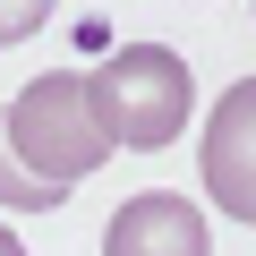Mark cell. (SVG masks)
<instances>
[{
	"mask_svg": "<svg viewBox=\"0 0 256 256\" xmlns=\"http://www.w3.org/2000/svg\"><path fill=\"white\" fill-rule=\"evenodd\" d=\"M196 180H205V205H222L230 222H256V77H239L205 111Z\"/></svg>",
	"mask_w": 256,
	"mask_h": 256,
	"instance_id": "obj_3",
	"label": "cell"
},
{
	"mask_svg": "<svg viewBox=\"0 0 256 256\" xmlns=\"http://www.w3.org/2000/svg\"><path fill=\"white\" fill-rule=\"evenodd\" d=\"M0 256H26V248H18V230H9V222H0Z\"/></svg>",
	"mask_w": 256,
	"mask_h": 256,
	"instance_id": "obj_7",
	"label": "cell"
},
{
	"mask_svg": "<svg viewBox=\"0 0 256 256\" xmlns=\"http://www.w3.org/2000/svg\"><path fill=\"white\" fill-rule=\"evenodd\" d=\"M52 9H60V0H0V43H26Z\"/></svg>",
	"mask_w": 256,
	"mask_h": 256,
	"instance_id": "obj_6",
	"label": "cell"
},
{
	"mask_svg": "<svg viewBox=\"0 0 256 256\" xmlns=\"http://www.w3.org/2000/svg\"><path fill=\"white\" fill-rule=\"evenodd\" d=\"M102 256H205V214L171 188H146V196H128L111 214Z\"/></svg>",
	"mask_w": 256,
	"mask_h": 256,
	"instance_id": "obj_4",
	"label": "cell"
},
{
	"mask_svg": "<svg viewBox=\"0 0 256 256\" xmlns=\"http://www.w3.org/2000/svg\"><path fill=\"white\" fill-rule=\"evenodd\" d=\"M0 205H18V214H52V205H60V188H43V180H26V171H18L9 137H0Z\"/></svg>",
	"mask_w": 256,
	"mask_h": 256,
	"instance_id": "obj_5",
	"label": "cell"
},
{
	"mask_svg": "<svg viewBox=\"0 0 256 256\" xmlns=\"http://www.w3.org/2000/svg\"><path fill=\"white\" fill-rule=\"evenodd\" d=\"M0 137H9V154H18L26 180H43V188H60V196H68L86 171L111 162V137H102V120H94V102H86V77H68V68L34 77L9 111H0Z\"/></svg>",
	"mask_w": 256,
	"mask_h": 256,
	"instance_id": "obj_1",
	"label": "cell"
},
{
	"mask_svg": "<svg viewBox=\"0 0 256 256\" xmlns=\"http://www.w3.org/2000/svg\"><path fill=\"white\" fill-rule=\"evenodd\" d=\"M86 102H94V120H102L111 154H120V146L154 154V146H171L180 128H188L196 86H188V60H180V52H162V43H120V52L86 77Z\"/></svg>",
	"mask_w": 256,
	"mask_h": 256,
	"instance_id": "obj_2",
	"label": "cell"
}]
</instances>
